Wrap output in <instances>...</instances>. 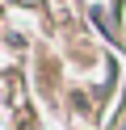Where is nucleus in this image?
Segmentation results:
<instances>
[{"label":"nucleus","instance_id":"f257e3e1","mask_svg":"<svg viewBox=\"0 0 126 130\" xmlns=\"http://www.w3.org/2000/svg\"><path fill=\"white\" fill-rule=\"evenodd\" d=\"M122 130H126V122H122Z\"/></svg>","mask_w":126,"mask_h":130}]
</instances>
